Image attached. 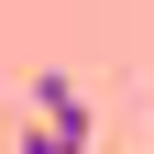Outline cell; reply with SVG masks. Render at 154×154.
<instances>
[{"label": "cell", "instance_id": "6da1fadb", "mask_svg": "<svg viewBox=\"0 0 154 154\" xmlns=\"http://www.w3.org/2000/svg\"><path fill=\"white\" fill-rule=\"evenodd\" d=\"M33 121H44V132H88V99H77V77H33Z\"/></svg>", "mask_w": 154, "mask_h": 154}, {"label": "cell", "instance_id": "7a4b0ae2", "mask_svg": "<svg viewBox=\"0 0 154 154\" xmlns=\"http://www.w3.org/2000/svg\"><path fill=\"white\" fill-rule=\"evenodd\" d=\"M11 154H99V132H44V121H33L22 143H11Z\"/></svg>", "mask_w": 154, "mask_h": 154}]
</instances>
